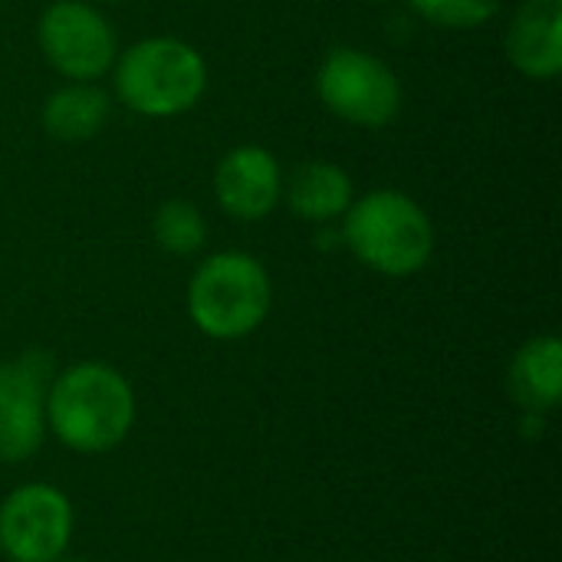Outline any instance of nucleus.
<instances>
[{
    "mask_svg": "<svg viewBox=\"0 0 562 562\" xmlns=\"http://www.w3.org/2000/svg\"><path fill=\"white\" fill-rule=\"evenodd\" d=\"M56 562H86V560H56Z\"/></svg>",
    "mask_w": 562,
    "mask_h": 562,
    "instance_id": "dca6fc26",
    "label": "nucleus"
},
{
    "mask_svg": "<svg viewBox=\"0 0 562 562\" xmlns=\"http://www.w3.org/2000/svg\"><path fill=\"white\" fill-rule=\"evenodd\" d=\"M316 92L329 112L366 128L389 125L402 109V89L395 72L362 49L329 53L319 66Z\"/></svg>",
    "mask_w": 562,
    "mask_h": 562,
    "instance_id": "39448f33",
    "label": "nucleus"
},
{
    "mask_svg": "<svg viewBox=\"0 0 562 562\" xmlns=\"http://www.w3.org/2000/svg\"><path fill=\"white\" fill-rule=\"evenodd\" d=\"M342 237L366 267L385 277L418 273L435 250L428 214L402 191H372L349 204Z\"/></svg>",
    "mask_w": 562,
    "mask_h": 562,
    "instance_id": "f03ea898",
    "label": "nucleus"
},
{
    "mask_svg": "<svg viewBox=\"0 0 562 562\" xmlns=\"http://www.w3.org/2000/svg\"><path fill=\"white\" fill-rule=\"evenodd\" d=\"M214 191L221 207L237 221L267 217L283 191L277 158L260 145H240L227 158H221L214 175Z\"/></svg>",
    "mask_w": 562,
    "mask_h": 562,
    "instance_id": "1a4fd4ad",
    "label": "nucleus"
},
{
    "mask_svg": "<svg viewBox=\"0 0 562 562\" xmlns=\"http://www.w3.org/2000/svg\"><path fill=\"white\" fill-rule=\"evenodd\" d=\"M290 211L303 221H333L352 204V181L342 168L326 161H310L293 171L286 184Z\"/></svg>",
    "mask_w": 562,
    "mask_h": 562,
    "instance_id": "f8f14e48",
    "label": "nucleus"
},
{
    "mask_svg": "<svg viewBox=\"0 0 562 562\" xmlns=\"http://www.w3.org/2000/svg\"><path fill=\"white\" fill-rule=\"evenodd\" d=\"M207 237V224L191 201H168L155 214V240L171 254H194Z\"/></svg>",
    "mask_w": 562,
    "mask_h": 562,
    "instance_id": "4468645a",
    "label": "nucleus"
},
{
    "mask_svg": "<svg viewBox=\"0 0 562 562\" xmlns=\"http://www.w3.org/2000/svg\"><path fill=\"white\" fill-rule=\"evenodd\" d=\"M109 119V95L89 82L53 92L43 105V125L59 142H86Z\"/></svg>",
    "mask_w": 562,
    "mask_h": 562,
    "instance_id": "ddd939ff",
    "label": "nucleus"
},
{
    "mask_svg": "<svg viewBox=\"0 0 562 562\" xmlns=\"http://www.w3.org/2000/svg\"><path fill=\"white\" fill-rule=\"evenodd\" d=\"M46 418L66 448L99 454L128 435L135 398L115 369L102 362H82L53 379L46 395Z\"/></svg>",
    "mask_w": 562,
    "mask_h": 562,
    "instance_id": "f257e3e1",
    "label": "nucleus"
},
{
    "mask_svg": "<svg viewBox=\"0 0 562 562\" xmlns=\"http://www.w3.org/2000/svg\"><path fill=\"white\" fill-rule=\"evenodd\" d=\"M510 63L530 79H553L562 69V0H527L507 33Z\"/></svg>",
    "mask_w": 562,
    "mask_h": 562,
    "instance_id": "9d476101",
    "label": "nucleus"
},
{
    "mask_svg": "<svg viewBox=\"0 0 562 562\" xmlns=\"http://www.w3.org/2000/svg\"><path fill=\"white\" fill-rule=\"evenodd\" d=\"M40 46L69 79H95L115 59V36L102 13L79 0L53 3L40 20Z\"/></svg>",
    "mask_w": 562,
    "mask_h": 562,
    "instance_id": "6e6552de",
    "label": "nucleus"
},
{
    "mask_svg": "<svg viewBox=\"0 0 562 562\" xmlns=\"http://www.w3.org/2000/svg\"><path fill=\"white\" fill-rule=\"evenodd\" d=\"M510 392L527 412H550L562 395V346L557 336L530 339L510 366Z\"/></svg>",
    "mask_w": 562,
    "mask_h": 562,
    "instance_id": "9b49d317",
    "label": "nucleus"
},
{
    "mask_svg": "<svg viewBox=\"0 0 562 562\" xmlns=\"http://www.w3.org/2000/svg\"><path fill=\"white\" fill-rule=\"evenodd\" d=\"M49 385L53 362L43 352L0 362V461H26L43 445Z\"/></svg>",
    "mask_w": 562,
    "mask_h": 562,
    "instance_id": "0eeeda50",
    "label": "nucleus"
},
{
    "mask_svg": "<svg viewBox=\"0 0 562 562\" xmlns=\"http://www.w3.org/2000/svg\"><path fill=\"white\" fill-rule=\"evenodd\" d=\"M72 533V507L49 484L16 487L0 504V550L13 562H56Z\"/></svg>",
    "mask_w": 562,
    "mask_h": 562,
    "instance_id": "423d86ee",
    "label": "nucleus"
},
{
    "mask_svg": "<svg viewBox=\"0 0 562 562\" xmlns=\"http://www.w3.org/2000/svg\"><path fill=\"white\" fill-rule=\"evenodd\" d=\"M408 3L415 7L418 16L448 30L481 26L501 10V0H408Z\"/></svg>",
    "mask_w": 562,
    "mask_h": 562,
    "instance_id": "2eb2a0df",
    "label": "nucleus"
},
{
    "mask_svg": "<svg viewBox=\"0 0 562 562\" xmlns=\"http://www.w3.org/2000/svg\"><path fill=\"white\" fill-rule=\"evenodd\" d=\"M188 313L211 339H240L270 313V277L247 254H214L188 286Z\"/></svg>",
    "mask_w": 562,
    "mask_h": 562,
    "instance_id": "20e7f679",
    "label": "nucleus"
},
{
    "mask_svg": "<svg viewBox=\"0 0 562 562\" xmlns=\"http://www.w3.org/2000/svg\"><path fill=\"white\" fill-rule=\"evenodd\" d=\"M115 86L132 112L168 119L188 112L201 99L207 66L194 46L171 36H151L122 53Z\"/></svg>",
    "mask_w": 562,
    "mask_h": 562,
    "instance_id": "7ed1b4c3",
    "label": "nucleus"
}]
</instances>
